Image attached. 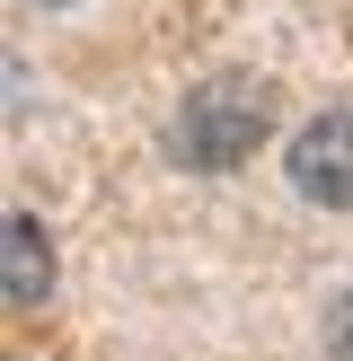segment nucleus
I'll return each instance as SVG.
<instances>
[{
    "label": "nucleus",
    "instance_id": "obj_3",
    "mask_svg": "<svg viewBox=\"0 0 353 361\" xmlns=\"http://www.w3.org/2000/svg\"><path fill=\"white\" fill-rule=\"evenodd\" d=\"M0 300L9 309H44L53 300V238H44V221L27 203L0 212Z\"/></svg>",
    "mask_w": 353,
    "mask_h": 361
},
{
    "label": "nucleus",
    "instance_id": "obj_4",
    "mask_svg": "<svg viewBox=\"0 0 353 361\" xmlns=\"http://www.w3.org/2000/svg\"><path fill=\"white\" fill-rule=\"evenodd\" d=\"M318 335H327V361H353V282L327 300V326H318Z\"/></svg>",
    "mask_w": 353,
    "mask_h": 361
},
{
    "label": "nucleus",
    "instance_id": "obj_1",
    "mask_svg": "<svg viewBox=\"0 0 353 361\" xmlns=\"http://www.w3.org/2000/svg\"><path fill=\"white\" fill-rule=\"evenodd\" d=\"M274 141V80L256 71H212L176 97V123H168V159L194 176H229Z\"/></svg>",
    "mask_w": 353,
    "mask_h": 361
},
{
    "label": "nucleus",
    "instance_id": "obj_2",
    "mask_svg": "<svg viewBox=\"0 0 353 361\" xmlns=\"http://www.w3.org/2000/svg\"><path fill=\"white\" fill-rule=\"evenodd\" d=\"M282 176H292V194H309L318 212H353V115L345 106H327V115H309L292 133Z\"/></svg>",
    "mask_w": 353,
    "mask_h": 361
},
{
    "label": "nucleus",
    "instance_id": "obj_6",
    "mask_svg": "<svg viewBox=\"0 0 353 361\" xmlns=\"http://www.w3.org/2000/svg\"><path fill=\"white\" fill-rule=\"evenodd\" d=\"M18 9H80V0H18Z\"/></svg>",
    "mask_w": 353,
    "mask_h": 361
},
{
    "label": "nucleus",
    "instance_id": "obj_5",
    "mask_svg": "<svg viewBox=\"0 0 353 361\" xmlns=\"http://www.w3.org/2000/svg\"><path fill=\"white\" fill-rule=\"evenodd\" d=\"M0 80H9V123H18V115H27V62L9 53V62H0Z\"/></svg>",
    "mask_w": 353,
    "mask_h": 361
}]
</instances>
